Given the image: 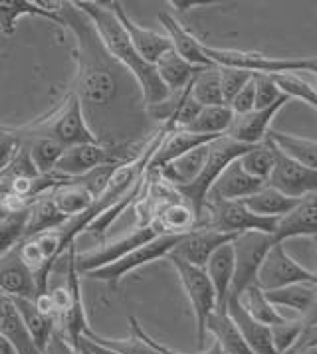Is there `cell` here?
<instances>
[{
	"label": "cell",
	"mask_w": 317,
	"mask_h": 354,
	"mask_svg": "<svg viewBox=\"0 0 317 354\" xmlns=\"http://www.w3.org/2000/svg\"><path fill=\"white\" fill-rule=\"evenodd\" d=\"M54 10L75 38L72 93L87 129L96 142L127 158L135 156L158 129L149 117L137 80L103 48L91 20L73 2H54Z\"/></svg>",
	"instance_id": "cell-1"
},
{
	"label": "cell",
	"mask_w": 317,
	"mask_h": 354,
	"mask_svg": "<svg viewBox=\"0 0 317 354\" xmlns=\"http://www.w3.org/2000/svg\"><path fill=\"white\" fill-rule=\"evenodd\" d=\"M73 4H75V8H80L91 20V24H93V28L98 32L103 48L116 57L125 70H129L133 73V77L137 80V84H139L141 91H143L147 107L158 105V103L167 101L173 95L163 85V82L158 80L155 66L147 64L143 57L137 54V50L131 44L129 36L125 34L123 26L119 24L117 16L109 8V4L91 2V0H78Z\"/></svg>",
	"instance_id": "cell-2"
},
{
	"label": "cell",
	"mask_w": 317,
	"mask_h": 354,
	"mask_svg": "<svg viewBox=\"0 0 317 354\" xmlns=\"http://www.w3.org/2000/svg\"><path fill=\"white\" fill-rule=\"evenodd\" d=\"M8 131L12 137H30V135L48 137V139L60 142L64 149L75 147V145H86V142H96L91 131L87 129L86 121H84L80 101L72 91L48 115H44L24 127H8Z\"/></svg>",
	"instance_id": "cell-3"
},
{
	"label": "cell",
	"mask_w": 317,
	"mask_h": 354,
	"mask_svg": "<svg viewBox=\"0 0 317 354\" xmlns=\"http://www.w3.org/2000/svg\"><path fill=\"white\" fill-rule=\"evenodd\" d=\"M206 59L217 68H232L242 70L256 75H274V73H298L307 71L316 73V57H274L262 52L250 50H236V48H215L206 46L202 48Z\"/></svg>",
	"instance_id": "cell-4"
},
{
	"label": "cell",
	"mask_w": 317,
	"mask_h": 354,
	"mask_svg": "<svg viewBox=\"0 0 317 354\" xmlns=\"http://www.w3.org/2000/svg\"><path fill=\"white\" fill-rule=\"evenodd\" d=\"M248 149H250L248 145H240V142L228 139L226 135H222L212 142H208V153H206L199 176L185 186H173L179 192V196L199 214V218H202L206 194H208L210 186L215 185V180L220 176V172L226 169L232 160L244 155Z\"/></svg>",
	"instance_id": "cell-5"
},
{
	"label": "cell",
	"mask_w": 317,
	"mask_h": 354,
	"mask_svg": "<svg viewBox=\"0 0 317 354\" xmlns=\"http://www.w3.org/2000/svg\"><path fill=\"white\" fill-rule=\"evenodd\" d=\"M171 263L174 271L181 279V285L187 293L188 303L192 307L194 315V323H197V340H199V348H206V319L210 317V313L217 311V293L215 287L210 283V279L206 277V273L202 268H194L187 261L174 257V255H165Z\"/></svg>",
	"instance_id": "cell-6"
},
{
	"label": "cell",
	"mask_w": 317,
	"mask_h": 354,
	"mask_svg": "<svg viewBox=\"0 0 317 354\" xmlns=\"http://www.w3.org/2000/svg\"><path fill=\"white\" fill-rule=\"evenodd\" d=\"M275 241L270 234L244 232L232 240L234 250V277L226 299H240L250 285H256L260 266Z\"/></svg>",
	"instance_id": "cell-7"
},
{
	"label": "cell",
	"mask_w": 317,
	"mask_h": 354,
	"mask_svg": "<svg viewBox=\"0 0 317 354\" xmlns=\"http://www.w3.org/2000/svg\"><path fill=\"white\" fill-rule=\"evenodd\" d=\"M278 220L280 218H264L252 214L242 202H218L204 206L199 227H212L228 236H238L244 232H260L272 236Z\"/></svg>",
	"instance_id": "cell-8"
},
{
	"label": "cell",
	"mask_w": 317,
	"mask_h": 354,
	"mask_svg": "<svg viewBox=\"0 0 317 354\" xmlns=\"http://www.w3.org/2000/svg\"><path fill=\"white\" fill-rule=\"evenodd\" d=\"M75 255H78L75 243H72L66 250V254L62 255L66 259V283H64L66 309H64V315L60 319L56 330L72 346L78 348L80 340L84 339L91 328L87 325L86 307H84V299H82V285H80V273L75 270Z\"/></svg>",
	"instance_id": "cell-9"
},
{
	"label": "cell",
	"mask_w": 317,
	"mask_h": 354,
	"mask_svg": "<svg viewBox=\"0 0 317 354\" xmlns=\"http://www.w3.org/2000/svg\"><path fill=\"white\" fill-rule=\"evenodd\" d=\"M179 238L181 236H167V234H163V236H158L155 240L147 241L143 245L135 248L133 252L125 254L123 257H119L116 261H111V263H107L103 268H98V270L87 271L84 275L89 277V279L105 281L111 289H117L119 281L127 273L139 270V268H143V266L151 263V261H157L161 257H165L176 245Z\"/></svg>",
	"instance_id": "cell-10"
},
{
	"label": "cell",
	"mask_w": 317,
	"mask_h": 354,
	"mask_svg": "<svg viewBox=\"0 0 317 354\" xmlns=\"http://www.w3.org/2000/svg\"><path fill=\"white\" fill-rule=\"evenodd\" d=\"M316 271L307 270L302 263H298L286 252L284 243H274L260 266L256 285L262 291H274L288 285L316 283Z\"/></svg>",
	"instance_id": "cell-11"
},
{
	"label": "cell",
	"mask_w": 317,
	"mask_h": 354,
	"mask_svg": "<svg viewBox=\"0 0 317 354\" xmlns=\"http://www.w3.org/2000/svg\"><path fill=\"white\" fill-rule=\"evenodd\" d=\"M158 236H163V232H161V227L155 220H151L149 224H137L125 238L111 241V243H101L100 248H96L91 252L75 255V270L80 275H84L87 271L103 268V266H107V263H111L125 254L133 252L135 248L155 240Z\"/></svg>",
	"instance_id": "cell-12"
},
{
	"label": "cell",
	"mask_w": 317,
	"mask_h": 354,
	"mask_svg": "<svg viewBox=\"0 0 317 354\" xmlns=\"http://www.w3.org/2000/svg\"><path fill=\"white\" fill-rule=\"evenodd\" d=\"M266 186L288 198L302 200L317 192V170L307 169L274 149V167L270 170Z\"/></svg>",
	"instance_id": "cell-13"
},
{
	"label": "cell",
	"mask_w": 317,
	"mask_h": 354,
	"mask_svg": "<svg viewBox=\"0 0 317 354\" xmlns=\"http://www.w3.org/2000/svg\"><path fill=\"white\" fill-rule=\"evenodd\" d=\"M123 160H127V156L121 155L119 151L107 149L100 142H86V145H75V147L64 149L54 170L68 178H80L100 167L117 165Z\"/></svg>",
	"instance_id": "cell-14"
},
{
	"label": "cell",
	"mask_w": 317,
	"mask_h": 354,
	"mask_svg": "<svg viewBox=\"0 0 317 354\" xmlns=\"http://www.w3.org/2000/svg\"><path fill=\"white\" fill-rule=\"evenodd\" d=\"M234 238L236 236L222 234V232H217L212 227H194L192 232H188V234L179 238L176 245L169 254L187 261L194 268H204L208 257L215 254L220 245L228 243Z\"/></svg>",
	"instance_id": "cell-15"
},
{
	"label": "cell",
	"mask_w": 317,
	"mask_h": 354,
	"mask_svg": "<svg viewBox=\"0 0 317 354\" xmlns=\"http://www.w3.org/2000/svg\"><path fill=\"white\" fill-rule=\"evenodd\" d=\"M288 97L282 95L275 101L274 105L266 107V109H252L250 113L234 115L230 129L226 133V137L232 141L240 142V145H248V147H256L266 141L268 131L272 129V121L274 117L280 113V109L288 103Z\"/></svg>",
	"instance_id": "cell-16"
},
{
	"label": "cell",
	"mask_w": 317,
	"mask_h": 354,
	"mask_svg": "<svg viewBox=\"0 0 317 354\" xmlns=\"http://www.w3.org/2000/svg\"><path fill=\"white\" fill-rule=\"evenodd\" d=\"M109 8L114 10L119 24L123 26L125 34L129 36L131 44L137 50V54L143 57L147 64L155 66V62H157L158 57H163L167 52L173 50L171 40L167 38V34H158L155 30H147L143 26H139L137 22H133L127 16V12H125L121 2H111Z\"/></svg>",
	"instance_id": "cell-17"
},
{
	"label": "cell",
	"mask_w": 317,
	"mask_h": 354,
	"mask_svg": "<svg viewBox=\"0 0 317 354\" xmlns=\"http://www.w3.org/2000/svg\"><path fill=\"white\" fill-rule=\"evenodd\" d=\"M262 186H264V183H260L256 178H252L250 174H246L244 169L238 162V158H236L220 172L215 185L210 186V190L206 194V204L240 202V200L248 198L250 194H254Z\"/></svg>",
	"instance_id": "cell-18"
},
{
	"label": "cell",
	"mask_w": 317,
	"mask_h": 354,
	"mask_svg": "<svg viewBox=\"0 0 317 354\" xmlns=\"http://www.w3.org/2000/svg\"><path fill=\"white\" fill-rule=\"evenodd\" d=\"M316 214L317 192L300 200L293 210H289L286 216L278 220L274 234H272L275 243H284L289 238H314L317 232Z\"/></svg>",
	"instance_id": "cell-19"
},
{
	"label": "cell",
	"mask_w": 317,
	"mask_h": 354,
	"mask_svg": "<svg viewBox=\"0 0 317 354\" xmlns=\"http://www.w3.org/2000/svg\"><path fill=\"white\" fill-rule=\"evenodd\" d=\"M224 309L232 319V323L236 325L238 333L242 335V339L248 344V348L254 354H278L272 342V333L270 326L262 325L258 321H254L246 309L242 307L240 299H226Z\"/></svg>",
	"instance_id": "cell-20"
},
{
	"label": "cell",
	"mask_w": 317,
	"mask_h": 354,
	"mask_svg": "<svg viewBox=\"0 0 317 354\" xmlns=\"http://www.w3.org/2000/svg\"><path fill=\"white\" fill-rule=\"evenodd\" d=\"M218 137H210V135H199V133H190L187 129H173L167 131V135L163 137V141L155 151V155L151 158L147 170H161L167 167L169 162L176 160L179 156L187 155L188 151H194L202 145H208Z\"/></svg>",
	"instance_id": "cell-21"
},
{
	"label": "cell",
	"mask_w": 317,
	"mask_h": 354,
	"mask_svg": "<svg viewBox=\"0 0 317 354\" xmlns=\"http://www.w3.org/2000/svg\"><path fill=\"white\" fill-rule=\"evenodd\" d=\"M0 291L8 297H36L34 277L26 263L20 259L16 248L0 257Z\"/></svg>",
	"instance_id": "cell-22"
},
{
	"label": "cell",
	"mask_w": 317,
	"mask_h": 354,
	"mask_svg": "<svg viewBox=\"0 0 317 354\" xmlns=\"http://www.w3.org/2000/svg\"><path fill=\"white\" fill-rule=\"evenodd\" d=\"M158 20H161V24L167 30V38L171 40L173 50L179 56L183 57L185 62L192 64V66H201V68H215V66L206 59L204 52H202L204 44H202L190 30L185 28V26L179 22L176 16L169 15V12H161V15H158Z\"/></svg>",
	"instance_id": "cell-23"
},
{
	"label": "cell",
	"mask_w": 317,
	"mask_h": 354,
	"mask_svg": "<svg viewBox=\"0 0 317 354\" xmlns=\"http://www.w3.org/2000/svg\"><path fill=\"white\" fill-rule=\"evenodd\" d=\"M264 295L275 309H280V311L288 309L291 317H307V315L316 313V283L288 285V287L274 289V291H264Z\"/></svg>",
	"instance_id": "cell-24"
},
{
	"label": "cell",
	"mask_w": 317,
	"mask_h": 354,
	"mask_svg": "<svg viewBox=\"0 0 317 354\" xmlns=\"http://www.w3.org/2000/svg\"><path fill=\"white\" fill-rule=\"evenodd\" d=\"M202 270H204L206 277L210 279V283L215 287L217 309H224L228 291H230L232 277H234V250H232V241L220 245L217 252L208 257V261H206V266Z\"/></svg>",
	"instance_id": "cell-25"
},
{
	"label": "cell",
	"mask_w": 317,
	"mask_h": 354,
	"mask_svg": "<svg viewBox=\"0 0 317 354\" xmlns=\"http://www.w3.org/2000/svg\"><path fill=\"white\" fill-rule=\"evenodd\" d=\"M153 220L158 224L161 232L167 236H185L194 227L201 226L199 214L194 212L183 198H176L173 202L158 206Z\"/></svg>",
	"instance_id": "cell-26"
},
{
	"label": "cell",
	"mask_w": 317,
	"mask_h": 354,
	"mask_svg": "<svg viewBox=\"0 0 317 354\" xmlns=\"http://www.w3.org/2000/svg\"><path fill=\"white\" fill-rule=\"evenodd\" d=\"M22 16H42L62 26V18L54 10V2H30V0H0V32L12 36L16 22Z\"/></svg>",
	"instance_id": "cell-27"
},
{
	"label": "cell",
	"mask_w": 317,
	"mask_h": 354,
	"mask_svg": "<svg viewBox=\"0 0 317 354\" xmlns=\"http://www.w3.org/2000/svg\"><path fill=\"white\" fill-rule=\"evenodd\" d=\"M50 198L54 202V206L58 208V212L66 218L72 220L75 216L84 214L93 202V192L84 185L82 178H70L66 185L58 186L54 190L48 192Z\"/></svg>",
	"instance_id": "cell-28"
},
{
	"label": "cell",
	"mask_w": 317,
	"mask_h": 354,
	"mask_svg": "<svg viewBox=\"0 0 317 354\" xmlns=\"http://www.w3.org/2000/svg\"><path fill=\"white\" fill-rule=\"evenodd\" d=\"M0 335L10 342L16 354H40L16 313L12 299L0 291Z\"/></svg>",
	"instance_id": "cell-29"
},
{
	"label": "cell",
	"mask_w": 317,
	"mask_h": 354,
	"mask_svg": "<svg viewBox=\"0 0 317 354\" xmlns=\"http://www.w3.org/2000/svg\"><path fill=\"white\" fill-rule=\"evenodd\" d=\"M201 70H204V68L185 62L174 50L167 52L165 56L158 57L155 62V71H157L158 80L171 93L183 91L187 85H190V82L197 77V73Z\"/></svg>",
	"instance_id": "cell-30"
},
{
	"label": "cell",
	"mask_w": 317,
	"mask_h": 354,
	"mask_svg": "<svg viewBox=\"0 0 317 354\" xmlns=\"http://www.w3.org/2000/svg\"><path fill=\"white\" fill-rule=\"evenodd\" d=\"M266 141L270 142L278 153H282L284 156H288L307 169L317 170V142L314 139L296 137V135L270 129L266 135Z\"/></svg>",
	"instance_id": "cell-31"
},
{
	"label": "cell",
	"mask_w": 317,
	"mask_h": 354,
	"mask_svg": "<svg viewBox=\"0 0 317 354\" xmlns=\"http://www.w3.org/2000/svg\"><path fill=\"white\" fill-rule=\"evenodd\" d=\"M206 333L215 337V342L222 354H254L248 348L236 325L232 323L226 309L210 313V317L206 319Z\"/></svg>",
	"instance_id": "cell-32"
},
{
	"label": "cell",
	"mask_w": 317,
	"mask_h": 354,
	"mask_svg": "<svg viewBox=\"0 0 317 354\" xmlns=\"http://www.w3.org/2000/svg\"><path fill=\"white\" fill-rule=\"evenodd\" d=\"M12 299V305H15L16 313L22 321V325L26 328V333L30 335V339L34 342V346L40 351V354H44L46 351V344L54 333V323L44 317L42 313L36 309L34 305V299H22V297H10Z\"/></svg>",
	"instance_id": "cell-33"
},
{
	"label": "cell",
	"mask_w": 317,
	"mask_h": 354,
	"mask_svg": "<svg viewBox=\"0 0 317 354\" xmlns=\"http://www.w3.org/2000/svg\"><path fill=\"white\" fill-rule=\"evenodd\" d=\"M68 220L58 212L50 194H44L38 200H34L26 208V222H24V238H32L44 232H54L60 226H64Z\"/></svg>",
	"instance_id": "cell-34"
},
{
	"label": "cell",
	"mask_w": 317,
	"mask_h": 354,
	"mask_svg": "<svg viewBox=\"0 0 317 354\" xmlns=\"http://www.w3.org/2000/svg\"><path fill=\"white\" fill-rule=\"evenodd\" d=\"M15 139L26 151L30 162H32V167H34V170L38 174L52 172L54 167H56V162H58V158L64 153V147L54 141V139H48V137H34V135H30V137H15Z\"/></svg>",
	"instance_id": "cell-35"
},
{
	"label": "cell",
	"mask_w": 317,
	"mask_h": 354,
	"mask_svg": "<svg viewBox=\"0 0 317 354\" xmlns=\"http://www.w3.org/2000/svg\"><path fill=\"white\" fill-rule=\"evenodd\" d=\"M246 208L256 216H264V218H282L286 216L289 210H293L298 206L300 200L288 198L284 194H280L278 190L270 188V186H262L254 194H250L248 198L240 200Z\"/></svg>",
	"instance_id": "cell-36"
},
{
	"label": "cell",
	"mask_w": 317,
	"mask_h": 354,
	"mask_svg": "<svg viewBox=\"0 0 317 354\" xmlns=\"http://www.w3.org/2000/svg\"><path fill=\"white\" fill-rule=\"evenodd\" d=\"M206 153H208V145H202L199 149L188 151L187 155L179 156L176 160L169 162L167 167L155 170V172H158L171 186H185L199 176Z\"/></svg>",
	"instance_id": "cell-37"
},
{
	"label": "cell",
	"mask_w": 317,
	"mask_h": 354,
	"mask_svg": "<svg viewBox=\"0 0 317 354\" xmlns=\"http://www.w3.org/2000/svg\"><path fill=\"white\" fill-rule=\"evenodd\" d=\"M234 113L228 105H212V107H201L199 115L192 119L187 131L199 133V135H210V137H222L228 133Z\"/></svg>",
	"instance_id": "cell-38"
},
{
	"label": "cell",
	"mask_w": 317,
	"mask_h": 354,
	"mask_svg": "<svg viewBox=\"0 0 317 354\" xmlns=\"http://www.w3.org/2000/svg\"><path fill=\"white\" fill-rule=\"evenodd\" d=\"M240 303H242V307L246 309V313H248L254 321L262 323V325L274 326L280 325V323H284V321H288V319H286V317L278 311L274 305L266 299L264 291L260 289L258 285H250L244 293L240 295Z\"/></svg>",
	"instance_id": "cell-39"
},
{
	"label": "cell",
	"mask_w": 317,
	"mask_h": 354,
	"mask_svg": "<svg viewBox=\"0 0 317 354\" xmlns=\"http://www.w3.org/2000/svg\"><path fill=\"white\" fill-rule=\"evenodd\" d=\"M190 95L201 107H212V105H226L220 91V80H218V68H204L197 73V77L190 84Z\"/></svg>",
	"instance_id": "cell-40"
},
{
	"label": "cell",
	"mask_w": 317,
	"mask_h": 354,
	"mask_svg": "<svg viewBox=\"0 0 317 354\" xmlns=\"http://www.w3.org/2000/svg\"><path fill=\"white\" fill-rule=\"evenodd\" d=\"M270 77L278 87V91L282 95H286L288 100H300L311 109L317 107L316 84L314 82L303 80L300 73H274Z\"/></svg>",
	"instance_id": "cell-41"
},
{
	"label": "cell",
	"mask_w": 317,
	"mask_h": 354,
	"mask_svg": "<svg viewBox=\"0 0 317 354\" xmlns=\"http://www.w3.org/2000/svg\"><path fill=\"white\" fill-rule=\"evenodd\" d=\"M240 167L244 169L246 174H250L252 178H256L260 183L266 185L270 170L274 167V149L268 141H264L262 145L250 147L244 155L238 158Z\"/></svg>",
	"instance_id": "cell-42"
},
{
	"label": "cell",
	"mask_w": 317,
	"mask_h": 354,
	"mask_svg": "<svg viewBox=\"0 0 317 354\" xmlns=\"http://www.w3.org/2000/svg\"><path fill=\"white\" fill-rule=\"evenodd\" d=\"M84 339L114 354H158L157 351H153L145 340H141L137 335H133V333H131V337H127V339H105V337L96 335L93 330H89Z\"/></svg>",
	"instance_id": "cell-43"
},
{
	"label": "cell",
	"mask_w": 317,
	"mask_h": 354,
	"mask_svg": "<svg viewBox=\"0 0 317 354\" xmlns=\"http://www.w3.org/2000/svg\"><path fill=\"white\" fill-rule=\"evenodd\" d=\"M24 222H26V210L10 212L4 218H0V257L8 254L10 250H15L22 241Z\"/></svg>",
	"instance_id": "cell-44"
},
{
	"label": "cell",
	"mask_w": 317,
	"mask_h": 354,
	"mask_svg": "<svg viewBox=\"0 0 317 354\" xmlns=\"http://www.w3.org/2000/svg\"><path fill=\"white\" fill-rule=\"evenodd\" d=\"M305 319L307 317H298V319H288L280 325L270 326V333H272V342H274V348L278 354H286L293 346V342L298 340L300 333L303 330L305 325Z\"/></svg>",
	"instance_id": "cell-45"
},
{
	"label": "cell",
	"mask_w": 317,
	"mask_h": 354,
	"mask_svg": "<svg viewBox=\"0 0 317 354\" xmlns=\"http://www.w3.org/2000/svg\"><path fill=\"white\" fill-rule=\"evenodd\" d=\"M218 80H220L222 100L228 105L232 97L252 80V73L242 70H232V68H218Z\"/></svg>",
	"instance_id": "cell-46"
},
{
	"label": "cell",
	"mask_w": 317,
	"mask_h": 354,
	"mask_svg": "<svg viewBox=\"0 0 317 354\" xmlns=\"http://www.w3.org/2000/svg\"><path fill=\"white\" fill-rule=\"evenodd\" d=\"M252 82H254V109H266L282 97L270 75L256 73L252 75Z\"/></svg>",
	"instance_id": "cell-47"
},
{
	"label": "cell",
	"mask_w": 317,
	"mask_h": 354,
	"mask_svg": "<svg viewBox=\"0 0 317 354\" xmlns=\"http://www.w3.org/2000/svg\"><path fill=\"white\" fill-rule=\"evenodd\" d=\"M129 323H131V333H133V335H137L141 340H145V342H147L153 351H157L158 354H185V353H176V351H173V348H169V346L161 344V342L153 339L151 335H147V333L143 330V326H141V323H139L135 317H129ZM197 354H222V353H220L218 344L215 342L210 348H204V351H201V353H197Z\"/></svg>",
	"instance_id": "cell-48"
},
{
	"label": "cell",
	"mask_w": 317,
	"mask_h": 354,
	"mask_svg": "<svg viewBox=\"0 0 317 354\" xmlns=\"http://www.w3.org/2000/svg\"><path fill=\"white\" fill-rule=\"evenodd\" d=\"M230 111L234 115H244L250 113L254 109V82L250 80L248 84L232 97V101L228 103Z\"/></svg>",
	"instance_id": "cell-49"
},
{
	"label": "cell",
	"mask_w": 317,
	"mask_h": 354,
	"mask_svg": "<svg viewBox=\"0 0 317 354\" xmlns=\"http://www.w3.org/2000/svg\"><path fill=\"white\" fill-rule=\"evenodd\" d=\"M18 149H20V142L8 133V129L0 127V170L8 167V162L12 160Z\"/></svg>",
	"instance_id": "cell-50"
},
{
	"label": "cell",
	"mask_w": 317,
	"mask_h": 354,
	"mask_svg": "<svg viewBox=\"0 0 317 354\" xmlns=\"http://www.w3.org/2000/svg\"><path fill=\"white\" fill-rule=\"evenodd\" d=\"M44 354H84V353H82L80 348L72 346V344H70V342L64 339L58 330L54 328L52 337H50L48 344H46V351H44Z\"/></svg>",
	"instance_id": "cell-51"
},
{
	"label": "cell",
	"mask_w": 317,
	"mask_h": 354,
	"mask_svg": "<svg viewBox=\"0 0 317 354\" xmlns=\"http://www.w3.org/2000/svg\"><path fill=\"white\" fill-rule=\"evenodd\" d=\"M169 6H173L176 12H187L190 8H197V6H206V4H210V2H188V0H171V2H167Z\"/></svg>",
	"instance_id": "cell-52"
},
{
	"label": "cell",
	"mask_w": 317,
	"mask_h": 354,
	"mask_svg": "<svg viewBox=\"0 0 317 354\" xmlns=\"http://www.w3.org/2000/svg\"><path fill=\"white\" fill-rule=\"evenodd\" d=\"M0 354H16L15 348L10 346V342L4 339L2 335H0Z\"/></svg>",
	"instance_id": "cell-53"
},
{
	"label": "cell",
	"mask_w": 317,
	"mask_h": 354,
	"mask_svg": "<svg viewBox=\"0 0 317 354\" xmlns=\"http://www.w3.org/2000/svg\"><path fill=\"white\" fill-rule=\"evenodd\" d=\"M6 214H8V212H4V210H2V208H0V218H4V216H6Z\"/></svg>",
	"instance_id": "cell-54"
}]
</instances>
